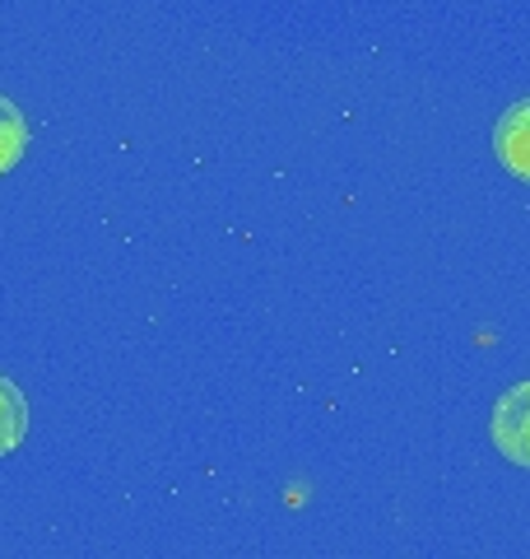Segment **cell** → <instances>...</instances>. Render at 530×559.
<instances>
[{"instance_id":"1","label":"cell","mask_w":530,"mask_h":559,"mask_svg":"<svg viewBox=\"0 0 530 559\" xmlns=\"http://www.w3.org/2000/svg\"><path fill=\"white\" fill-rule=\"evenodd\" d=\"M489 433H493V448H498L511 466L530 471V382H517V388H507L498 396Z\"/></svg>"},{"instance_id":"2","label":"cell","mask_w":530,"mask_h":559,"mask_svg":"<svg viewBox=\"0 0 530 559\" xmlns=\"http://www.w3.org/2000/svg\"><path fill=\"white\" fill-rule=\"evenodd\" d=\"M493 150H498V159L511 178L530 182V98L511 103V108L498 117V127H493Z\"/></svg>"},{"instance_id":"3","label":"cell","mask_w":530,"mask_h":559,"mask_svg":"<svg viewBox=\"0 0 530 559\" xmlns=\"http://www.w3.org/2000/svg\"><path fill=\"white\" fill-rule=\"evenodd\" d=\"M28 433V401L14 382L0 373V457H10Z\"/></svg>"},{"instance_id":"4","label":"cell","mask_w":530,"mask_h":559,"mask_svg":"<svg viewBox=\"0 0 530 559\" xmlns=\"http://www.w3.org/2000/svg\"><path fill=\"white\" fill-rule=\"evenodd\" d=\"M24 150H28V121L5 94H0V178L24 159Z\"/></svg>"}]
</instances>
